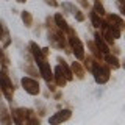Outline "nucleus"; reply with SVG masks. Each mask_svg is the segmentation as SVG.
<instances>
[{
    "mask_svg": "<svg viewBox=\"0 0 125 125\" xmlns=\"http://www.w3.org/2000/svg\"><path fill=\"white\" fill-rule=\"evenodd\" d=\"M94 44H95V47H97V50L102 53V55H106V53H109L111 50H109V45L106 44V41L103 39V36L100 34V31H95V34H94Z\"/></svg>",
    "mask_w": 125,
    "mask_h": 125,
    "instance_id": "obj_9",
    "label": "nucleus"
},
{
    "mask_svg": "<svg viewBox=\"0 0 125 125\" xmlns=\"http://www.w3.org/2000/svg\"><path fill=\"white\" fill-rule=\"evenodd\" d=\"M0 91H2V95H5V99L8 102H13L14 84H13V81H11L10 75H8L6 66H2V67H0Z\"/></svg>",
    "mask_w": 125,
    "mask_h": 125,
    "instance_id": "obj_3",
    "label": "nucleus"
},
{
    "mask_svg": "<svg viewBox=\"0 0 125 125\" xmlns=\"http://www.w3.org/2000/svg\"><path fill=\"white\" fill-rule=\"evenodd\" d=\"M21 19H22L23 25H25L27 28H31V25H33V14H31L30 11H22Z\"/></svg>",
    "mask_w": 125,
    "mask_h": 125,
    "instance_id": "obj_18",
    "label": "nucleus"
},
{
    "mask_svg": "<svg viewBox=\"0 0 125 125\" xmlns=\"http://www.w3.org/2000/svg\"><path fill=\"white\" fill-rule=\"evenodd\" d=\"M28 50H30V55L34 60V64H36V67H38L39 75L45 80V83H53V69L50 67V62L47 60V56L42 53L41 47L34 41H31L28 44Z\"/></svg>",
    "mask_w": 125,
    "mask_h": 125,
    "instance_id": "obj_1",
    "label": "nucleus"
},
{
    "mask_svg": "<svg viewBox=\"0 0 125 125\" xmlns=\"http://www.w3.org/2000/svg\"><path fill=\"white\" fill-rule=\"evenodd\" d=\"M105 22L109 27L117 28L120 31H124V28H125V22H124L122 16H119V14H105Z\"/></svg>",
    "mask_w": 125,
    "mask_h": 125,
    "instance_id": "obj_8",
    "label": "nucleus"
},
{
    "mask_svg": "<svg viewBox=\"0 0 125 125\" xmlns=\"http://www.w3.org/2000/svg\"><path fill=\"white\" fill-rule=\"evenodd\" d=\"M44 3H45V5H49V6H52V8H56L58 6L56 0H44Z\"/></svg>",
    "mask_w": 125,
    "mask_h": 125,
    "instance_id": "obj_28",
    "label": "nucleus"
},
{
    "mask_svg": "<svg viewBox=\"0 0 125 125\" xmlns=\"http://www.w3.org/2000/svg\"><path fill=\"white\" fill-rule=\"evenodd\" d=\"M103 61L106 62L108 67L113 69V70L120 69V60H119V56H117V55H113L111 52L106 53V55H103Z\"/></svg>",
    "mask_w": 125,
    "mask_h": 125,
    "instance_id": "obj_12",
    "label": "nucleus"
},
{
    "mask_svg": "<svg viewBox=\"0 0 125 125\" xmlns=\"http://www.w3.org/2000/svg\"><path fill=\"white\" fill-rule=\"evenodd\" d=\"M23 69H25V72H27V75H31V77H38L39 75V72H38V67L33 64V62H27L25 66H23Z\"/></svg>",
    "mask_w": 125,
    "mask_h": 125,
    "instance_id": "obj_21",
    "label": "nucleus"
},
{
    "mask_svg": "<svg viewBox=\"0 0 125 125\" xmlns=\"http://www.w3.org/2000/svg\"><path fill=\"white\" fill-rule=\"evenodd\" d=\"M116 5L119 8L120 14H125V0H116Z\"/></svg>",
    "mask_w": 125,
    "mask_h": 125,
    "instance_id": "obj_26",
    "label": "nucleus"
},
{
    "mask_svg": "<svg viewBox=\"0 0 125 125\" xmlns=\"http://www.w3.org/2000/svg\"><path fill=\"white\" fill-rule=\"evenodd\" d=\"M92 11H94L97 16H100V17H105V14H106V11H105V6H103V3H102V0H94V8H92Z\"/></svg>",
    "mask_w": 125,
    "mask_h": 125,
    "instance_id": "obj_19",
    "label": "nucleus"
},
{
    "mask_svg": "<svg viewBox=\"0 0 125 125\" xmlns=\"http://www.w3.org/2000/svg\"><path fill=\"white\" fill-rule=\"evenodd\" d=\"M91 73L94 75V81L97 84H105L109 81V77H111V69L108 67L106 62L103 61H95V64L92 66Z\"/></svg>",
    "mask_w": 125,
    "mask_h": 125,
    "instance_id": "obj_4",
    "label": "nucleus"
},
{
    "mask_svg": "<svg viewBox=\"0 0 125 125\" xmlns=\"http://www.w3.org/2000/svg\"><path fill=\"white\" fill-rule=\"evenodd\" d=\"M66 41H67V45H69V49L72 50L75 60H77V61H83V58L86 56V53H84V45H83V42L80 41L77 31L73 30L72 27H70V28L67 30V33H66Z\"/></svg>",
    "mask_w": 125,
    "mask_h": 125,
    "instance_id": "obj_2",
    "label": "nucleus"
},
{
    "mask_svg": "<svg viewBox=\"0 0 125 125\" xmlns=\"http://www.w3.org/2000/svg\"><path fill=\"white\" fill-rule=\"evenodd\" d=\"M70 70H72V75L73 78H78V80H83V78L86 77V70L83 67V64L81 62H78V61H73L72 64H70Z\"/></svg>",
    "mask_w": 125,
    "mask_h": 125,
    "instance_id": "obj_15",
    "label": "nucleus"
},
{
    "mask_svg": "<svg viewBox=\"0 0 125 125\" xmlns=\"http://www.w3.org/2000/svg\"><path fill=\"white\" fill-rule=\"evenodd\" d=\"M21 84H22V88L25 89V92L30 94V95H39V92H41L39 81L33 77H23L21 80Z\"/></svg>",
    "mask_w": 125,
    "mask_h": 125,
    "instance_id": "obj_5",
    "label": "nucleus"
},
{
    "mask_svg": "<svg viewBox=\"0 0 125 125\" xmlns=\"http://www.w3.org/2000/svg\"><path fill=\"white\" fill-rule=\"evenodd\" d=\"M75 2L83 8V10H88V8H89V0H75Z\"/></svg>",
    "mask_w": 125,
    "mask_h": 125,
    "instance_id": "obj_27",
    "label": "nucleus"
},
{
    "mask_svg": "<svg viewBox=\"0 0 125 125\" xmlns=\"http://www.w3.org/2000/svg\"><path fill=\"white\" fill-rule=\"evenodd\" d=\"M70 117H72V111L70 109H60V111H56L55 114L49 117V124L50 125H62L64 122H67Z\"/></svg>",
    "mask_w": 125,
    "mask_h": 125,
    "instance_id": "obj_6",
    "label": "nucleus"
},
{
    "mask_svg": "<svg viewBox=\"0 0 125 125\" xmlns=\"http://www.w3.org/2000/svg\"><path fill=\"white\" fill-rule=\"evenodd\" d=\"M53 83L56 84V88H64L66 83H67V80H66V77H64V73H62L60 64L53 69Z\"/></svg>",
    "mask_w": 125,
    "mask_h": 125,
    "instance_id": "obj_11",
    "label": "nucleus"
},
{
    "mask_svg": "<svg viewBox=\"0 0 125 125\" xmlns=\"http://www.w3.org/2000/svg\"><path fill=\"white\" fill-rule=\"evenodd\" d=\"M0 97H2V91H0Z\"/></svg>",
    "mask_w": 125,
    "mask_h": 125,
    "instance_id": "obj_30",
    "label": "nucleus"
},
{
    "mask_svg": "<svg viewBox=\"0 0 125 125\" xmlns=\"http://www.w3.org/2000/svg\"><path fill=\"white\" fill-rule=\"evenodd\" d=\"M88 49L91 50V55H92L94 58H95L97 61H103V55H102L99 50H97V47H95V44H94L92 41H89V42H88Z\"/></svg>",
    "mask_w": 125,
    "mask_h": 125,
    "instance_id": "obj_20",
    "label": "nucleus"
},
{
    "mask_svg": "<svg viewBox=\"0 0 125 125\" xmlns=\"http://www.w3.org/2000/svg\"><path fill=\"white\" fill-rule=\"evenodd\" d=\"M72 16L75 17V21H78V22H84V19H86V16L83 14V11H80L78 8H75V10H73Z\"/></svg>",
    "mask_w": 125,
    "mask_h": 125,
    "instance_id": "obj_24",
    "label": "nucleus"
},
{
    "mask_svg": "<svg viewBox=\"0 0 125 125\" xmlns=\"http://www.w3.org/2000/svg\"><path fill=\"white\" fill-rule=\"evenodd\" d=\"M58 62H60V67H61V70H62V73H64L66 80H67V81H72V80H73V75H72V70H70V66H69L64 60H62L61 56H58Z\"/></svg>",
    "mask_w": 125,
    "mask_h": 125,
    "instance_id": "obj_16",
    "label": "nucleus"
},
{
    "mask_svg": "<svg viewBox=\"0 0 125 125\" xmlns=\"http://www.w3.org/2000/svg\"><path fill=\"white\" fill-rule=\"evenodd\" d=\"M89 17H91V22H92V25L95 27L97 30H99L100 27H102V23H103V17L97 16L95 13H94V11H91V13H89Z\"/></svg>",
    "mask_w": 125,
    "mask_h": 125,
    "instance_id": "obj_22",
    "label": "nucleus"
},
{
    "mask_svg": "<svg viewBox=\"0 0 125 125\" xmlns=\"http://www.w3.org/2000/svg\"><path fill=\"white\" fill-rule=\"evenodd\" d=\"M0 42H2L3 49H6V47L11 45V34H10V31H8L6 25L2 21H0Z\"/></svg>",
    "mask_w": 125,
    "mask_h": 125,
    "instance_id": "obj_10",
    "label": "nucleus"
},
{
    "mask_svg": "<svg viewBox=\"0 0 125 125\" xmlns=\"http://www.w3.org/2000/svg\"><path fill=\"white\" fill-rule=\"evenodd\" d=\"M53 21H55V25L58 27V30H61L64 34L67 33V30L70 28V25L67 23L66 17H64V16H62L61 13H56V14H55V16H53Z\"/></svg>",
    "mask_w": 125,
    "mask_h": 125,
    "instance_id": "obj_13",
    "label": "nucleus"
},
{
    "mask_svg": "<svg viewBox=\"0 0 125 125\" xmlns=\"http://www.w3.org/2000/svg\"><path fill=\"white\" fill-rule=\"evenodd\" d=\"M61 6H62V10H64L66 13H70V14H72V13H73V10H75V8H77L75 5H72V3H70V2H64V3H62Z\"/></svg>",
    "mask_w": 125,
    "mask_h": 125,
    "instance_id": "obj_25",
    "label": "nucleus"
},
{
    "mask_svg": "<svg viewBox=\"0 0 125 125\" xmlns=\"http://www.w3.org/2000/svg\"><path fill=\"white\" fill-rule=\"evenodd\" d=\"M11 114V120L14 125H25L27 120V114H28V108H13L10 111Z\"/></svg>",
    "mask_w": 125,
    "mask_h": 125,
    "instance_id": "obj_7",
    "label": "nucleus"
},
{
    "mask_svg": "<svg viewBox=\"0 0 125 125\" xmlns=\"http://www.w3.org/2000/svg\"><path fill=\"white\" fill-rule=\"evenodd\" d=\"M0 125H13L10 109H8L6 105L2 103V102H0Z\"/></svg>",
    "mask_w": 125,
    "mask_h": 125,
    "instance_id": "obj_14",
    "label": "nucleus"
},
{
    "mask_svg": "<svg viewBox=\"0 0 125 125\" xmlns=\"http://www.w3.org/2000/svg\"><path fill=\"white\" fill-rule=\"evenodd\" d=\"M2 66H10V58L6 56V53H5V50H3V47L0 49V67Z\"/></svg>",
    "mask_w": 125,
    "mask_h": 125,
    "instance_id": "obj_23",
    "label": "nucleus"
},
{
    "mask_svg": "<svg viewBox=\"0 0 125 125\" xmlns=\"http://www.w3.org/2000/svg\"><path fill=\"white\" fill-rule=\"evenodd\" d=\"M25 125H41V119H39L38 114L33 111V109H30V108H28V114H27Z\"/></svg>",
    "mask_w": 125,
    "mask_h": 125,
    "instance_id": "obj_17",
    "label": "nucleus"
},
{
    "mask_svg": "<svg viewBox=\"0 0 125 125\" xmlns=\"http://www.w3.org/2000/svg\"><path fill=\"white\" fill-rule=\"evenodd\" d=\"M16 2H17V3H25L27 0H16Z\"/></svg>",
    "mask_w": 125,
    "mask_h": 125,
    "instance_id": "obj_29",
    "label": "nucleus"
}]
</instances>
